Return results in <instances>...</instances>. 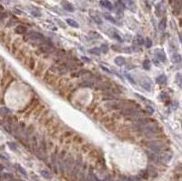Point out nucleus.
<instances>
[{"mask_svg":"<svg viewBox=\"0 0 182 181\" xmlns=\"http://www.w3.org/2000/svg\"><path fill=\"white\" fill-rule=\"evenodd\" d=\"M88 52L91 53V54H95V55H97V56H99L102 51H101V49L98 48H92V49H89Z\"/></svg>","mask_w":182,"mask_h":181,"instance_id":"22","label":"nucleus"},{"mask_svg":"<svg viewBox=\"0 0 182 181\" xmlns=\"http://www.w3.org/2000/svg\"><path fill=\"white\" fill-rule=\"evenodd\" d=\"M104 17L107 19V20H108V21H110L111 23H113V24H115V25H119L118 24V21L115 19V18L113 17L112 16H110V15H107V14H104Z\"/></svg>","mask_w":182,"mask_h":181,"instance_id":"18","label":"nucleus"},{"mask_svg":"<svg viewBox=\"0 0 182 181\" xmlns=\"http://www.w3.org/2000/svg\"><path fill=\"white\" fill-rule=\"evenodd\" d=\"M39 50L42 51L43 53H50V52H52V51H54V48H50V45H48V46L40 47V48H39Z\"/></svg>","mask_w":182,"mask_h":181,"instance_id":"14","label":"nucleus"},{"mask_svg":"<svg viewBox=\"0 0 182 181\" xmlns=\"http://www.w3.org/2000/svg\"><path fill=\"white\" fill-rule=\"evenodd\" d=\"M155 55H156V57L158 59L159 61H162V62H165L167 60V57H166V54L164 52L163 50L161 49H156L155 51Z\"/></svg>","mask_w":182,"mask_h":181,"instance_id":"6","label":"nucleus"},{"mask_svg":"<svg viewBox=\"0 0 182 181\" xmlns=\"http://www.w3.org/2000/svg\"><path fill=\"white\" fill-rule=\"evenodd\" d=\"M89 16H90V17L93 19L95 23H97L98 25L102 24V19H101L100 16L96 11H94V10H89Z\"/></svg>","mask_w":182,"mask_h":181,"instance_id":"4","label":"nucleus"},{"mask_svg":"<svg viewBox=\"0 0 182 181\" xmlns=\"http://www.w3.org/2000/svg\"><path fill=\"white\" fill-rule=\"evenodd\" d=\"M115 63H116L118 66H123V65H125L126 60L123 57H117L116 58H115Z\"/></svg>","mask_w":182,"mask_h":181,"instance_id":"17","label":"nucleus"},{"mask_svg":"<svg viewBox=\"0 0 182 181\" xmlns=\"http://www.w3.org/2000/svg\"><path fill=\"white\" fill-rule=\"evenodd\" d=\"M112 36H113V37H114L115 39H117V40H118V42H123V38L121 37L120 36H119V35L118 34V33H117V32L114 31L113 33H112Z\"/></svg>","mask_w":182,"mask_h":181,"instance_id":"26","label":"nucleus"},{"mask_svg":"<svg viewBox=\"0 0 182 181\" xmlns=\"http://www.w3.org/2000/svg\"><path fill=\"white\" fill-rule=\"evenodd\" d=\"M100 49H101V51H102L103 53H105V54L108 52V47H107L106 44H102V45H101V48H100Z\"/></svg>","mask_w":182,"mask_h":181,"instance_id":"29","label":"nucleus"},{"mask_svg":"<svg viewBox=\"0 0 182 181\" xmlns=\"http://www.w3.org/2000/svg\"><path fill=\"white\" fill-rule=\"evenodd\" d=\"M82 60L85 62H86V63H89L90 62V60H89L88 57H82Z\"/></svg>","mask_w":182,"mask_h":181,"instance_id":"35","label":"nucleus"},{"mask_svg":"<svg viewBox=\"0 0 182 181\" xmlns=\"http://www.w3.org/2000/svg\"><path fill=\"white\" fill-rule=\"evenodd\" d=\"M30 61H31V63H30V67L33 68V66H34V60L31 58V60H30Z\"/></svg>","mask_w":182,"mask_h":181,"instance_id":"38","label":"nucleus"},{"mask_svg":"<svg viewBox=\"0 0 182 181\" xmlns=\"http://www.w3.org/2000/svg\"><path fill=\"white\" fill-rule=\"evenodd\" d=\"M182 61V57L180 56L179 54H177V53H175V54L172 55V62L173 63H180Z\"/></svg>","mask_w":182,"mask_h":181,"instance_id":"12","label":"nucleus"},{"mask_svg":"<svg viewBox=\"0 0 182 181\" xmlns=\"http://www.w3.org/2000/svg\"><path fill=\"white\" fill-rule=\"evenodd\" d=\"M156 81H157V84H166L167 83V77L165 75H160L159 77H157L156 78Z\"/></svg>","mask_w":182,"mask_h":181,"instance_id":"15","label":"nucleus"},{"mask_svg":"<svg viewBox=\"0 0 182 181\" xmlns=\"http://www.w3.org/2000/svg\"><path fill=\"white\" fill-rule=\"evenodd\" d=\"M7 178V177H12V176L10 174H3L2 175V178Z\"/></svg>","mask_w":182,"mask_h":181,"instance_id":"36","label":"nucleus"},{"mask_svg":"<svg viewBox=\"0 0 182 181\" xmlns=\"http://www.w3.org/2000/svg\"><path fill=\"white\" fill-rule=\"evenodd\" d=\"M140 86L143 87L144 89H146L147 91L151 90V83H150L149 79H143L140 81Z\"/></svg>","mask_w":182,"mask_h":181,"instance_id":"8","label":"nucleus"},{"mask_svg":"<svg viewBox=\"0 0 182 181\" xmlns=\"http://www.w3.org/2000/svg\"><path fill=\"white\" fill-rule=\"evenodd\" d=\"M136 43L139 44V45H144L145 44V39H144V37L142 36H140V35H136Z\"/></svg>","mask_w":182,"mask_h":181,"instance_id":"21","label":"nucleus"},{"mask_svg":"<svg viewBox=\"0 0 182 181\" xmlns=\"http://www.w3.org/2000/svg\"><path fill=\"white\" fill-rule=\"evenodd\" d=\"M109 181H112V180H109Z\"/></svg>","mask_w":182,"mask_h":181,"instance_id":"41","label":"nucleus"},{"mask_svg":"<svg viewBox=\"0 0 182 181\" xmlns=\"http://www.w3.org/2000/svg\"><path fill=\"white\" fill-rule=\"evenodd\" d=\"M144 130L147 132H149V133H158L159 131V128L156 126H147V127H144Z\"/></svg>","mask_w":182,"mask_h":181,"instance_id":"10","label":"nucleus"},{"mask_svg":"<svg viewBox=\"0 0 182 181\" xmlns=\"http://www.w3.org/2000/svg\"><path fill=\"white\" fill-rule=\"evenodd\" d=\"M176 82H177V86L182 88V75L181 74H177L176 76Z\"/></svg>","mask_w":182,"mask_h":181,"instance_id":"23","label":"nucleus"},{"mask_svg":"<svg viewBox=\"0 0 182 181\" xmlns=\"http://www.w3.org/2000/svg\"><path fill=\"white\" fill-rule=\"evenodd\" d=\"M143 67H144V69H146V70H148L150 68V61L148 59H145V60H144Z\"/></svg>","mask_w":182,"mask_h":181,"instance_id":"25","label":"nucleus"},{"mask_svg":"<svg viewBox=\"0 0 182 181\" xmlns=\"http://www.w3.org/2000/svg\"><path fill=\"white\" fill-rule=\"evenodd\" d=\"M61 6L63 7V8L67 12H74L75 11V7H74V6H73L71 3L68 2V1H66V0L61 1Z\"/></svg>","mask_w":182,"mask_h":181,"instance_id":"5","label":"nucleus"},{"mask_svg":"<svg viewBox=\"0 0 182 181\" xmlns=\"http://www.w3.org/2000/svg\"><path fill=\"white\" fill-rule=\"evenodd\" d=\"M66 22L67 23L68 26H70V27H76V28L79 27V25H78V23H77V21L74 20V19H71V18H67V19L66 20Z\"/></svg>","mask_w":182,"mask_h":181,"instance_id":"16","label":"nucleus"},{"mask_svg":"<svg viewBox=\"0 0 182 181\" xmlns=\"http://www.w3.org/2000/svg\"><path fill=\"white\" fill-rule=\"evenodd\" d=\"M81 167H82V159L81 156H78L77 159L76 160L75 166H74V168H73L72 169V176L74 178H76V177H77V175H79Z\"/></svg>","mask_w":182,"mask_h":181,"instance_id":"2","label":"nucleus"},{"mask_svg":"<svg viewBox=\"0 0 182 181\" xmlns=\"http://www.w3.org/2000/svg\"><path fill=\"white\" fill-rule=\"evenodd\" d=\"M41 175L43 176V177H45V178L47 179L51 178V174L48 172V170H42V171H41Z\"/></svg>","mask_w":182,"mask_h":181,"instance_id":"24","label":"nucleus"},{"mask_svg":"<svg viewBox=\"0 0 182 181\" xmlns=\"http://www.w3.org/2000/svg\"><path fill=\"white\" fill-rule=\"evenodd\" d=\"M153 1H155V0H153Z\"/></svg>","mask_w":182,"mask_h":181,"instance_id":"42","label":"nucleus"},{"mask_svg":"<svg viewBox=\"0 0 182 181\" xmlns=\"http://www.w3.org/2000/svg\"><path fill=\"white\" fill-rule=\"evenodd\" d=\"M127 78H128V80H130V81H131L132 83H133V84H134V83H135V81H134V79H133V77H132L131 76H129V75H127Z\"/></svg>","mask_w":182,"mask_h":181,"instance_id":"37","label":"nucleus"},{"mask_svg":"<svg viewBox=\"0 0 182 181\" xmlns=\"http://www.w3.org/2000/svg\"><path fill=\"white\" fill-rule=\"evenodd\" d=\"M120 181H125V180H120Z\"/></svg>","mask_w":182,"mask_h":181,"instance_id":"40","label":"nucleus"},{"mask_svg":"<svg viewBox=\"0 0 182 181\" xmlns=\"http://www.w3.org/2000/svg\"><path fill=\"white\" fill-rule=\"evenodd\" d=\"M162 9L164 10V8H162V3H159L156 6V14L157 16H160L162 15Z\"/></svg>","mask_w":182,"mask_h":181,"instance_id":"20","label":"nucleus"},{"mask_svg":"<svg viewBox=\"0 0 182 181\" xmlns=\"http://www.w3.org/2000/svg\"><path fill=\"white\" fill-rule=\"evenodd\" d=\"M80 86H83V87H92L94 86V83L90 80H86V81H83L81 84L79 85Z\"/></svg>","mask_w":182,"mask_h":181,"instance_id":"19","label":"nucleus"},{"mask_svg":"<svg viewBox=\"0 0 182 181\" xmlns=\"http://www.w3.org/2000/svg\"><path fill=\"white\" fill-rule=\"evenodd\" d=\"M15 31H16V34L23 35V34H25L26 32H27V27H24V26H18V27H16Z\"/></svg>","mask_w":182,"mask_h":181,"instance_id":"13","label":"nucleus"},{"mask_svg":"<svg viewBox=\"0 0 182 181\" xmlns=\"http://www.w3.org/2000/svg\"><path fill=\"white\" fill-rule=\"evenodd\" d=\"M136 97H139V98H140V99H142V100H143V101H148V99H146L145 97H142V96H141V95H139V94H136Z\"/></svg>","mask_w":182,"mask_h":181,"instance_id":"34","label":"nucleus"},{"mask_svg":"<svg viewBox=\"0 0 182 181\" xmlns=\"http://www.w3.org/2000/svg\"><path fill=\"white\" fill-rule=\"evenodd\" d=\"M2 1H3V0H2Z\"/></svg>","mask_w":182,"mask_h":181,"instance_id":"43","label":"nucleus"},{"mask_svg":"<svg viewBox=\"0 0 182 181\" xmlns=\"http://www.w3.org/2000/svg\"><path fill=\"white\" fill-rule=\"evenodd\" d=\"M179 39H180V42H182V36L179 35Z\"/></svg>","mask_w":182,"mask_h":181,"instance_id":"39","label":"nucleus"},{"mask_svg":"<svg viewBox=\"0 0 182 181\" xmlns=\"http://www.w3.org/2000/svg\"><path fill=\"white\" fill-rule=\"evenodd\" d=\"M146 145L148 146L151 150L156 152V153H160L164 147V145L161 142H159V141H149V142H146Z\"/></svg>","mask_w":182,"mask_h":181,"instance_id":"1","label":"nucleus"},{"mask_svg":"<svg viewBox=\"0 0 182 181\" xmlns=\"http://www.w3.org/2000/svg\"><path fill=\"white\" fill-rule=\"evenodd\" d=\"M7 145L10 146V148H11L12 150H16V144H14V143H11V142H8V143H7Z\"/></svg>","mask_w":182,"mask_h":181,"instance_id":"31","label":"nucleus"},{"mask_svg":"<svg viewBox=\"0 0 182 181\" xmlns=\"http://www.w3.org/2000/svg\"><path fill=\"white\" fill-rule=\"evenodd\" d=\"M166 27H167V18L164 17V18H162L161 20L159 21L158 29L161 30V31H164V30L166 29Z\"/></svg>","mask_w":182,"mask_h":181,"instance_id":"11","label":"nucleus"},{"mask_svg":"<svg viewBox=\"0 0 182 181\" xmlns=\"http://www.w3.org/2000/svg\"><path fill=\"white\" fill-rule=\"evenodd\" d=\"M146 47L148 48L152 47V41L150 40V38H148V37L146 38Z\"/></svg>","mask_w":182,"mask_h":181,"instance_id":"30","label":"nucleus"},{"mask_svg":"<svg viewBox=\"0 0 182 181\" xmlns=\"http://www.w3.org/2000/svg\"><path fill=\"white\" fill-rule=\"evenodd\" d=\"M112 49L116 50V51H120L121 48L119 47H118V46H112Z\"/></svg>","mask_w":182,"mask_h":181,"instance_id":"33","label":"nucleus"},{"mask_svg":"<svg viewBox=\"0 0 182 181\" xmlns=\"http://www.w3.org/2000/svg\"><path fill=\"white\" fill-rule=\"evenodd\" d=\"M16 168H17V170H18V171H19V172L21 173V174H23V175H24V176H27V172H26V170L24 169V168H23L20 165H18V164H16Z\"/></svg>","mask_w":182,"mask_h":181,"instance_id":"27","label":"nucleus"},{"mask_svg":"<svg viewBox=\"0 0 182 181\" xmlns=\"http://www.w3.org/2000/svg\"><path fill=\"white\" fill-rule=\"evenodd\" d=\"M147 111H148V114H153L154 113V109L151 107V106H147Z\"/></svg>","mask_w":182,"mask_h":181,"instance_id":"32","label":"nucleus"},{"mask_svg":"<svg viewBox=\"0 0 182 181\" xmlns=\"http://www.w3.org/2000/svg\"><path fill=\"white\" fill-rule=\"evenodd\" d=\"M31 14H32V15H33L34 16H36V17H39V16H41V12L39 11L38 9H35V10H32Z\"/></svg>","mask_w":182,"mask_h":181,"instance_id":"28","label":"nucleus"},{"mask_svg":"<svg viewBox=\"0 0 182 181\" xmlns=\"http://www.w3.org/2000/svg\"><path fill=\"white\" fill-rule=\"evenodd\" d=\"M99 4L101 7L108 9V10H112V8H113V6H112L111 2L108 1V0H100Z\"/></svg>","mask_w":182,"mask_h":181,"instance_id":"9","label":"nucleus"},{"mask_svg":"<svg viewBox=\"0 0 182 181\" xmlns=\"http://www.w3.org/2000/svg\"><path fill=\"white\" fill-rule=\"evenodd\" d=\"M74 166H75L74 165V159H73V156L71 155H69L65 159V168H66V172L71 171L73 169V168H74Z\"/></svg>","mask_w":182,"mask_h":181,"instance_id":"3","label":"nucleus"},{"mask_svg":"<svg viewBox=\"0 0 182 181\" xmlns=\"http://www.w3.org/2000/svg\"><path fill=\"white\" fill-rule=\"evenodd\" d=\"M27 36L29 37V38L32 39H45V36H43L42 34L38 33V32H35V31H31V32H28V34H27Z\"/></svg>","mask_w":182,"mask_h":181,"instance_id":"7","label":"nucleus"}]
</instances>
